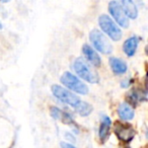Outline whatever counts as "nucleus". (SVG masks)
<instances>
[{
    "label": "nucleus",
    "mask_w": 148,
    "mask_h": 148,
    "mask_svg": "<svg viewBox=\"0 0 148 148\" xmlns=\"http://www.w3.org/2000/svg\"><path fill=\"white\" fill-rule=\"evenodd\" d=\"M73 68L78 76L83 80L89 83H97L99 81V76L97 72L91 67V65L84 58H77L73 63Z\"/></svg>",
    "instance_id": "obj_1"
},
{
    "label": "nucleus",
    "mask_w": 148,
    "mask_h": 148,
    "mask_svg": "<svg viewBox=\"0 0 148 148\" xmlns=\"http://www.w3.org/2000/svg\"><path fill=\"white\" fill-rule=\"evenodd\" d=\"M99 25L105 34H107L113 41L118 42L122 38V31L117 23L107 14H101L99 17Z\"/></svg>",
    "instance_id": "obj_2"
},
{
    "label": "nucleus",
    "mask_w": 148,
    "mask_h": 148,
    "mask_svg": "<svg viewBox=\"0 0 148 148\" xmlns=\"http://www.w3.org/2000/svg\"><path fill=\"white\" fill-rule=\"evenodd\" d=\"M89 39H90L93 47L97 49V51L106 54V55L111 54L113 52V46H112L111 42L106 37L105 34H103L99 29H92L89 34Z\"/></svg>",
    "instance_id": "obj_3"
},
{
    "label": "nucleus",
    "mask_w": 148,
    "mask_h": 148,
    "mask_svg": "<svg viewBox=\"0 0 148 148\" xmlns=\"http://www.w3.org/2000/svg\"><path fill=\"white\" fill-rule=\"evenodd\" d=\"M61 82L65 85L67 88L77 92L79 95H87L88 93V87L85 83H83L79 78H77L74 74L70 72H65L61 76Z\"/></svg>",
    "instance_id": "obj_4"
},
{
    "label": "nucleus",
    "mask_w": 148,
    "mask_h": 148,
    "mask_svg": "<svg viewBox=\"0 0 148 148\" xmlns=\"http://www.w3.org/2000/svg\"><path fill=\"white\" fill-rule=\"evenodd\" d=\"M52 93L57 97L59 101H61L62 103H67V105L71 106V107H75L77 105L80 99H79L77 95H75V93L71 92V91L67 90L64 87L60 86V85L54 84L51 87Z\"/></svg>",
    "instance_id": "obj_5"
},
{
    "label": "nucleus",
    "mask_w": 148,
    "mask_h": 148,
    "mask_svg": "<svg viewBox=\"0 0 148 148\" xmlns=\"http://www.w3.org/2000/svg\"><path fill=\"white\" fill-rule=\"evenodd\" d=\"M109 11L118 25H121L122 27H125V29H127V27H129V25H130L129 18H128V16L126 15V13L124 12L123 8L121 7V5L119 4L118 1H116V0L110 1Z\"/></svg>",
    "instance_id": "obj_6"
},
{
    "label": "nucleus",
    "mask_w": 148,
    "mask_h": 148,
    "mask_svg": "<svg viewBox=\"0 0 148 148\" xmlns=\"http://www.w3.org/2000/svg\"><path fill=\"white\" fill-rule=\"evenodd\" d=\"M115 133L120 140L125 142H130L135 136V131L132 126L121 122H117L115 124Z\"/></svg>",
    "instance_id": "obj_7"
},
{
    "label": "nucleus",
    "mask_w": 148,
    "mask_h": 148,
    "mask_svg": "<svg viewBox=\"0 0 148 148\" xmlns=\"http://www.w3.org/2000/svg\"><path fill=\"white\" fill-rule=\"evenodd\" d=\"M82 52H83V54H84L85 58H86L85 60H86L90 65L95 66V67H99V66H101V57L97 55V53L90 47V46L87 45V44L83 45Z\"/></svg>",
    "instance_id": "obj_8"
},
{
    "label": "nucleus",
    "mask_w": 148,
    "mask_h": 148,
    "mask_svg": "<svg viewBox=\"0 0 148 148\" xmlns=\"http://www.w3.org/2000/svg\"><path fill=\"white\" fill-rule=\"evenodd\" d=\"M119 4L123 8L124 12L128 16V18L135 19L138 16V9L133 0H118Z\"/></svg>",
    "instance_id": "obj_9"
},
{
    "label": "nucleus",
    "mask_w": 148,
    "mask_h": 148,
    "mask_svg": "<svg viewBox=\"0 0 148 148\" xmlns=\"http://www.w3.org/2000/svg\"><path fill=\"white\" fill-rule=\"evenodd\" d=\"M138 44H139V39L135 36L130 37L129 39H127L125 41L123 45V51L128 57H132L135 54L136 50H137Z\"/></svg>",
    "instance_id": "obj_10"
},
{
    "label": "nucleus",
    "mask_w": 148,
    "mask_h": 148,
    "mask_svg": "<svg viewBox=\"0 0 148 148\" xmlns=\"http://www.w3.org/2000/svg\"><path fill=\"white\" fill-rule=\"evenodd\" d=\"M110 66H111L114 73L118 74V75L126 73V71L128 69L126 62L124 60L120 59V58H116V57L110 58Z\"/></svg>",
    "instance_id": "obj_11"
},
{
    "label": "nucleus",
    "mask_w": 148,
    "mask_h": 148,
    "mask_svg": "<svg viewBox=\"0 0 148 148\" xmlns=\"http://www.w3.org/2000/svg\"><path fill=\"white\" fill-rule=\"evenodd\" d=\"M118 114H119L120 118L124 121H130L134 118V110L132 109L131 105L127 103H123L120 105L119 109H118Z\"/></svg>",
    "instance_id": "obj_12"
},
{
    "label": "nucleus",
    "mask_w": 148,
    "mask_h": 148,
    "mask_svg": "<svg viewBox=\"0 0 148 148\" xmlns=\"http://www.w3.org/2000/svg\"><path fill=\"white\" fill-rule=\"evenodd\" d=\"M111 124L112 121L108 116H103V120H101V126H99V135L103 141L107 140L108 136L110 133V128H111Z\"/></svg>",
    "instance_id": "obj_13"
},
{
    "label": "nucleus",
    "mask_w": 148,
    "mask_h": 148,
    "mask_svg": "<svg viewBox=\"0 0 148 148\" xmlns=\"http://www.w3.org/2000/svg\"><path fill=\"white\" fill-rule=\"evenodd\" d=\"M74 110L80 116H82V117H87L92 112V107L88 103H86V101H79L77 103V105L74 107Z\"/></svg>",
    "instance_id": "obj_14"
},
{
    "label": "nucleus",
    "mask_w": 148,
    "mask_h": 148,
    "mask_svg": "<svg viewBox=\"0 0 148 148\" xmlns=\"http://www.w3.org/2000/svg\"><path fill=\"white\" fill-rule=\"evenodd\" d=\"M50 113H51V116L56 120H61L62 115H63V111L56 107H52L51 110H50Z\"/></svg>",
    "instance_id": "obj_15"
},
{
    "label": "nucleus",
    "mask_w": 148,
    "mask_h": 148,
    "mask_svg": "<svg viewBox=\"0 0 148 148\" xmlns=\"http://www.w3.org/2000/svg\"><path fill=\"white\" fill-rule=\"evenodd\" d=\"M131 82L132 80L131 79H126V80H123L121 83V86L124 87V88H126V87H129L130 85H131Z\"/></svg>",
    "instance_id": "obj_16"
},
{
    "label": "nucleus",
    "mask_w": 148,
    "mask_h": 148,
    "mask_svg": "<svg viewBox=\"0 0 148 148\" xmlns=\"http://www.w3.org/2000/svg\"><path fill=\"white\" fill-rule=\"evenodd\" d=\"M60 145H61V148H76V147H74L72 144L66 143V142H61Z\"/></svg>",
    "instance_id": "obj_17"
},
{
    "label": "nucleus",
    "mask_w": 148,
    "mask_h": 148,
    "mask_svg": "<svg viewBox=\"0 0 148 148\" xmlns=\"http://www.w3.org/2000/svg\"><path fill=\"white\" fill-rule=\"evenodd\" d=\"M65 136L68 138V140H70L71 142H74V141H75V139H74V136H72L70 133H66V134H65Z\"/></svg>",
    "instance_id": "obj_18"
},
{
    "label": "nucleus",
    "mask_w": 148,
    "mask_h": 148,
    "mask_svg": "<svg viewBox=\"0 0 148 148\" xmlns=\"http://www.w3.org/2000/svg\"><path fill=\"white\" fill-rule=\"evenodd\" d=\"M10 0H0V2H2V3H6V2H9Z\"/></svg>",
    "instance_id": "obj_19"
},
{
    "label": "nucleus",
    "mask_w": 148,
    "mask_h": 148,
    "mask_svg": "<svg viewBox=\"0 0 148 148\" xmlns=\"http://www.w3.org/2000/svg\"><path fill=\"white\" fill-rule=\"evenodd\" d=\"M0 29H2V25H1V23H0Z\"/></svg>",
    "instance_id": "obj_20"
}]
</instances>
